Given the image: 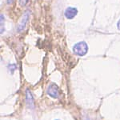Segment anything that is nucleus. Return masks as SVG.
Here are the masks:
<instances>
[{
	"mask_svg": "<svg viewBox=\"0 0 120 120\" xmlns=\"http://www.w3.org/2000/svg\"><path fill=\"white\" fill-rule=\"evenodd\" d=\"M117 26H118V28H119V30H120V19L119 20V22H118V24H117Z\"/></svg>",
	"mask_w": 120,
	"mask_h": 120,
	"instance_id": "6e6552de",
	"label": "nucleus"
},
{
	"mask_svg": "<svg viewBox=\"0 0 120 120\" xmlns=\"http://www.w3.org/2000/svg\"><path fill=\"white\" fill-rule=\"evenodd\" d=\"M13 1H14V0H7V3H8V4H10V3H13Z\"/></svg>",
	"mask_w": 120,
	"mask_h": 120,
	"instance_id": "1a4fd4ad",
	"label": "nucleus"
},
{
	"mask_svg": "<svg viewBox=\"0 0 120 120\" xmlns=\"http://www.w3.org/2000/svg\"><path fill=\"white\" fill-rule=\"evenodd\" d=\"M47 94L54 98H57L59 95V87L55 83H52L47 88Z\"/></svg>",
	"mask_w": 120,
	"mask_h": 120,
	"instance_id": "f03ea898",
	"label": "nucleus"
},
{
	"mask_svg": "<svg viewBox=\"0 0 120 120\" xmlns=\"http://www.w3.org/2000/svg\"><path fill=\"white\" fill-rule=\"evenodd\" d=\"M29 17H30V11H26V12L24 13L22 16V19L21 20L20 23L19 24V26H18V32H21L23 30L25 29L26 26V23H27L28 20H29Z\"/></svg>",
	"mask_w": 120,
	"mask_h": 120,
	"instance_id": "7ed1b4c3",
	"label": "nucleus"
},
{
	"mask_svg": "<svg viewBox=\"0 0 120 120\" xmlns=\"http://www.w3.org/2000/svg\"><path fill=\"white\" fill-rule=\"evenodd\" d=\"M29 0H19V4L22 7H25L26 4H27Z\"/></svg>",
	"mask_w": 120,
	"mask_h": 120,
	"instance_id": "423d86ee",
	"label": "nucleus"
},
{
	"mask_svg": "<svg viewBox=\"0 0 120 120\" xmlns=\"http://www.w3.org/2000/svg\"><path fill=\"white\" fill-rule=\"evenodd\" d=\"M78 14V10L75 7H68L65 11V16L68 19H74Z\"/></svg>",
	"mask_w": 120,
	"mask_h": 120,
	"instance_id": "20e7f679",
	"label": "nucleus"
},
{
	"mask_svg": "<svg viewBox=\"0 0 120 120\" xmlns=\"http://www.w3.org/2000/svg\"><path fill=\"white\" fill-rule=\"evenodd\" d=\"M26 102L30 107L34 108V99H33V96H32V94L30 90H26Z\"/></svg>",
	"mask_w": 120,
	"mask_h": 120,
	"instance_id": "39448f33",
	"label": "nucleus"
},
{
	"mask_svg": "<svg viewBox=\"0 0 120 120\" xmlns=\"http://www.w3.org/2000/svg\"><path fill=\"white\" fill-rule=\"evenodd\" d=\"M58 120H59V119H58Z\"/></svg>",
	"mask_w": 120,
	"mask_h": 120,
	"instance_id": "9d476101",
	"label": "nucleus"
},
{
	"mask_svg": "<svg viewBox=\"0 0 120 120\" xmlns=\"http://www.w3.org/2000/svg\"><path fill=\"white\" fill-rule=\"evenodd\" d=\"M15 69H16V66H15V64H12V65L11 64V65L9 66V70L11 71V73L14 72V71H15Z\"/></svg>",
	"mask_w": 120,
	"mask_h": 120,
	"instance_id": "0eeeda50",
	"label": "nucleus"
},
{
	"mask_svg": "<svg viewBox=\"0 0 120 120\" xmlns=\"http://www.w3.org/2000/svg\"><path fill=\"white\" fill-rule=\"evenodd\" d=\"M73 51L79 56H84L88 51V46L85 42H79L73 46Z\"/></svg>",
	"mask_w": 120,
	"mask_h": 120,
	"instance_id": "f257e3e1",
	"label": "nucleus"
}]
</instances>
